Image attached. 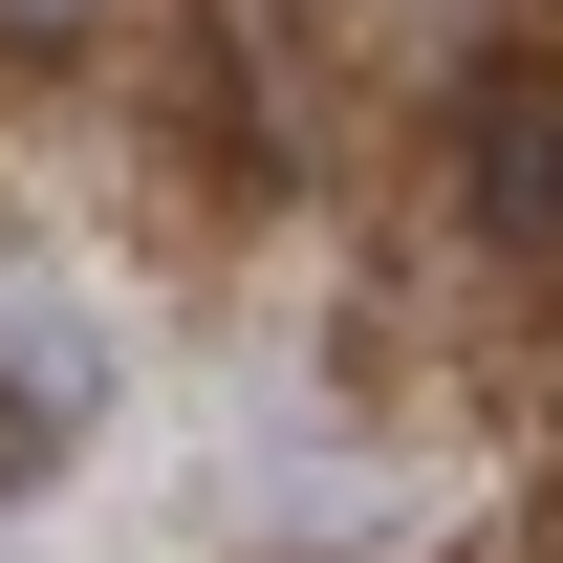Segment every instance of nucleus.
<instances>
[{"instance_id": "f257e3e1", "label": "nucleus", "mask_w": 563, "mask_h": 563, "mask_svg": "<svg viewBox=\"0 0 563 563\" xmlns=\"http://www.w3.org/2000/svg\"><path fill=\"white\" fill-rule=\"evenodd\" d=\"M455 196H477L498 261H563V66H477V109H455Z\"/></svg>"}, {"instance_id": "f03ea898", "label": "nucleus", "mask_w": 563, "mask_h": 563, "mask_svg": "<svg viewBox=\"0 0 563 563\" xmlns=\"http://www.w3.org/2000/svg\"><path fill=\"white\" fill-rule=\"evenodd\" d=\"M87 22H109V0H0V44H22V66H66Z\"/></svg>"}]
</instances>
